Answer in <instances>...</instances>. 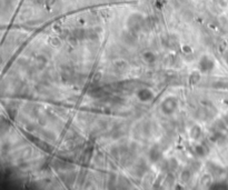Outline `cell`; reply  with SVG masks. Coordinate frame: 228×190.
<instances>
[{
	"label": "cell",
	"instance_id": "obj_1",
	"mask_svg": "<svg viewBox=\"0 0 228 190\" xmlns=\"http://www.w3.org/2000/svg\"><path fill=\"white\" fill-rule=\"evenodd\" d=\"M183 177H184V178H183L184 180H186V179L188 180V179H189V172H187V171H185L184 174H183Z\"/></svg>",
	"mask_w": 228,
	"mask_h": 190
}]
</instances>
